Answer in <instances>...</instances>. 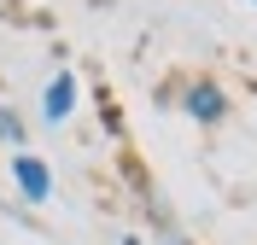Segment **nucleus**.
<instances>
[{"label": "nucleus", "instance_id": "1", "mask_svg": "<svg viewBox=\"0 0 257 245\" xmlns=\"http://www.w3.org/2000/svg\"><path fill=\"white\" fill-rule=\"evenodd\" d=\"M12 181L24 187V198H30V204H41V198L53 193V175H47V163H41V158H30V152H18V158H12Z\"/></svg>", "mask_w": 257, "mask_h": 245}, {"label": "nucleus", "instance_id": "2", "mask_svg": "<svg viewBox=\"0 0 257 245\" xmlns=\"http://www.w3.org/2000/svg\"><path fill=\"white\" fill-rule=\"evenodd\" d=\"M76 111V76L70 70H59V76L47 82V94H41V117L47 123H59V117H70Z\"/></svg>", "mask_w": 257, "mask_h": 245}, {"label": "nucleus", "instance_id": "3", "mask_svg": "<svg viewBox=\"0 0 257 245\" xmlns=\"http://www.w3.org/2000/svg\"><path fill=\"white\" fill-rule=\"evenodd\" d=\"M187 111L199 117V123H216V117L228 111V99H222L216 82H193V88H187Z\"/></svg>", "mask_w": 257, "mask_h": 245}, {"label": "nucleus", "instance_id": "4", "mask_svg": "<svg viewBox=\"0 0 257 245\" xmlns=\"http://www.w3.org/2000/svg\"><path fill=\"white\" fill-rule=\"evenodd\" d=\"M0 140H6V146H24V123H18V111H0Z\"/></svg>", "mask_w": 257, "mask_h": 245}, {"label": "nucleus", "instance_id": "5", "mask_svg": "<svg viewBox=\"0 0 257 245\" xmlns=\"http://www.w3.org/2000/svg\"><path fill=\"white\" fill-rule=\"evenodd\" d=\"M170 245H187V239H170Z\"/></svg>", "mask_w": 257, "mask_h": 245}, {"label": "nucleus", "instance_id": "6", "mask_svg": "<svg viewBox=\"0 0 257 245\" xmlns=\"http://www.w3.org/2000/svg\"><path fill=\"white\" fill-rule=\"evenodd\" d=\"M123 245H135V239H123Z\"/></svg>", "mask_w": 257, "mask_h": 245}]
</instances>
